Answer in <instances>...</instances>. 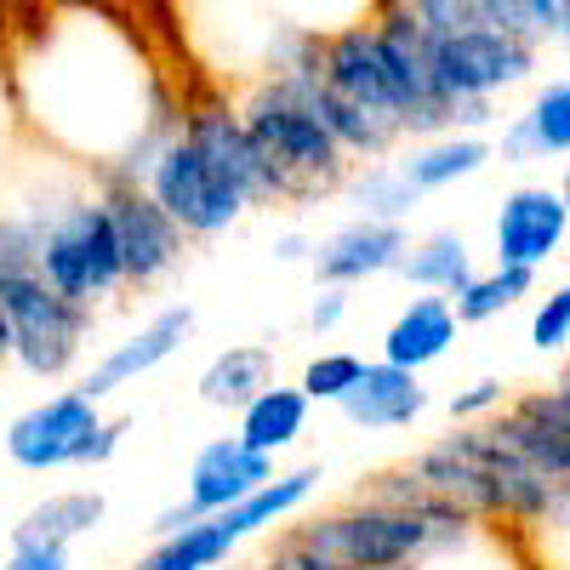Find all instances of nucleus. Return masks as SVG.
I'll use <instances>...</instances> for the list:
<instances>
[{
  "mask_svg": "<svg viewBox=\"0 0 570 570\" xmlns=\"http://www.w3.org/2000/svg\"><path fill=\"white\" fill-rule=\"evenodd\" d=\"M7 63L23 131L91 177L149 183L160 149L183 126V104L142 58V40L104 7H52Z\"/></svg>",
  "mask_w": 570,
  "mask_h": 570,
  "instance_id": "obj_1",
  "label": "nucleus"
},
{
  "mask_svg": "<svg viewBox=\"0 0 570 570\" xmlns=\"http://www.w3.org/2000/svg\"><path fill=\"white\" fill-rule=\"evenodd\" d=\"M142 188L171 212V223L188 240H223L257 206H274L246 115L223 91H206V98L183 104V126L171 131V142L160 149Z\"/></svg>",
  "mask_w": 570,
  "mask_h": 570,
  "instance_id": "obj_2",
  "label": "nucleus"
},
{
  "mask_svg": "<svg viewBox=\"0 0 570 570\" xmlns=\"http://www.w3.org/2000/svg\"><path fill=\"white\" fill-rule=\"evenodd\" d=\"M58 166V155H46L40 177L23 188V206L40 217V274L52 292H63L80 308H109L120 303L126 285V257L115 240V217L104 206V188L91 171L69 166L63 177H46Z\"/></svg>",
  "mask_w": 570,
  "mask_h": 570,
  "instance_id": "obj_3",
  "label": "nucleus"
},
{
  "mask_svg": "<svg viewBox=\"0 0 570 570\" xmlns=\"http://www.w3.org/2000/svg\"><path fill=\"white\" fill-rule=\"evenodd\" d=\"M400 473L416 480L428 497L462 508L468 519L508 525V531H525L564 485V480H548L542 468H531L491 422H468V428H451V434L428 440L422 451H411L400 462Z\"/></svg>",
  "mask_w": 570,
  "mask_h": 570,
  "instance_id": "obj_4",
  "label": "nucleus"
},
{
  "mask_svg": "<svg viewBox=\"0 0 570 570\" xmlns=\"http://www.w3.org/2000/svg\"><path fill=\"white\" fill-rule=\"evenodd\" d=\"M234 104L263 155L274 206H314L343 195L354 160L314 104V75H263Z\"/></svg>",
  "mask_w": 570,
  "mask_h": 570,
  "instance_id": "obj_5",
  "label": "nucleus"
},
{
  "mask_svg": "<svg viewBox=\"0 0 570 570\" xmlns=\"http://www.w3.org/2000/svg\"><path fill=\"white\" fill-rule=\"evenodd\" d=\"M428 46H434V69L445 91L462 109V131H497V104L508 91L531 86L542 69V46L519 40L497 23L462 29L451 40H428Z\"/></svg>",
  "mask_w": 570,
  "mask_h": 570,
  "instance_id": "obj_6",
  "label": "nucleus"
},
{
  "mask_svg": "<svg viewBox=\"0 0 570 570\" xmlns=\"http://www.w3.org/2000/svg\"><path fill=\"white\" fill-rule=\"evenodd\" d=\"M0 314L12 325V365L35 383H63L75 376L98 314L69 303L46 285V274H7L0 279Z\"/></svg>",
  "mask_w": 570,
  "mask_h": 570,
  "instance_id": "obj_7",
  "label": "nucleus"
},
{
  "mask_svg": "<svg viewBox=\"0 0 570 570\" xmlns=\"http://www.w3.org/2000/svg\"><path fill=\"white\" fill-rule=\"evenodd\" d=\"M274 473H279V462L263 456V451H252L240 434L206 440V445L195 451V462H188L183 497L155 513L149 537L160 542V537H177V531H188V525H200V519H212V513H228L234 502H246L252 491H263Z\"/></svg>",
  "mask_w": 570,
  "mask_h": 570,
  "instance_id": "obj_8",
  "label": "nucleus"
},
{
  "mask_svg": "<svg viewBox=\"0 0 570 570\" xmlns=\"http://www.w3.org/2000/svg\"><path fill=\"white\" fill-rule=\"evenodd\" d=\"M104 405L80 394V389H58L35 405H23L7 422V456L23 473H63V468H91V445L104 434Z\"/></svg>",
  "mask_w": 570,
  "mask_h": 570,
  "instance_id": "obj_9",
  "label": "nucleus"
},
{
  "mask_svg": "<svg viewBox=\"0 0 570 570\" xmlns=\"http://www.w3.org/2000/svg\"><path fill=\"white\" fill-rule=\"evenodd\" d=\"M104 188V206L115 217V240H120V257H126V285L137 297L160 292L171 285L188 263V234L171 223V212L149 195L142 183H115V177H98Z\"/></svg>",
  "mask_w": 570,
  "mask_h": 570,
  "instance_id": "obj_10",
  "label": "nucleus"
},
{
  "mask_svg": "<svg viewBox=\"0 0 570 570\" xmlns=\"http://www.w3.org/2000/svg\"><path fill=\"white\" fill-rule=\"evenodd\" d=\"M564 234H570V206L559 183H513L491 217V263L542 274L564 252Z\"/></svg>",
  "mask_w": 570,
  "mask_h": 570,
  "instance_id": "obj_11",
  "label": "nucleus"
},
{
  "mask_svg": "<svg viewBox=\"0 0 570 570\" xmlns=\"http://www.w3.org/2000/svg\"><path fill=\"white\" fill-rule=\"evenodd\" d=\"M195 331H200V314L188 308V303H166V308H155L149 320H142L137 331H126L120 343H109L98 360H91V371L80 376V394H91V400H109V394H120V389H131L137 376H149V371H160L171 354H183L188 343H195Z\"/></svg>",
  "mask_w": 570,
  "mask_h": 570,
  "instance_id": "obj_12",
  "label": "nucleus"
},
{
  "mask_svg": "<svg viewBox=\"0 0 570 570\" xmlns=\"http://www.w3.org/2000/svg\"><path fill=\"white\" fill-rule=\"evenodd\" d=\"M405 252H411V228L405 223L348 217L331 234H320L308 268H314V285H343V292H354V285H365V279L400 274Z\"/></svg>",
  "mask_w": 570,
  "mask_h": 570,
  "instance_id": "obj_13",
  "label": "nucleus"
},
{
  "mask_svg": "<svg viewBox=\"0 0 570 570\" xmlns=\"http://www.w3.org/2000/svg\"><path fill=\"white\" fill-rule=\"evenodd\" d=\"M497 434L542 468L548 480H570V389L542 383V389H519L502 416H491Z\"/></svg>",
  "mask_w": 570,
  "mask_h": 570,
  "instance_id": "obj_14",
  "label": "nucleus"
},
{
  "mask_svg": "<svg viewBox=\"0 0 570 570\" xmlns=\"http://www.w3.org/2000/svg\"><path fill=\"white\" fill-rule=\"evenodd\" d=\"M502 166H537V160H570V75L537 86V98L508 115L497 131Z\"/></svg>",
  "mask_w": 570,
  "mask_h": 570,
  "instance_id": "obj_15",
  "label": "nucleus"
},
{
  "mask_svg": "<svg viewBox=\"0 0 570 570\" xmlns=\"http://www.w3.org/2000/svg\"><path fill=\"white\" fill-rule=\"evenodd\" d=\"M348 428L360 434H400V428H416L428 411V389H422V371L389 365V360H371L365 376L354 383V394L337 405Z\"/></svg>",
  "mask_w": 570,
  "mask_h": 570,
  "instance_id": "obj_16",
  "label": "nucleus"
},
{
  "mask_svg": "<svg viewBox=\"0 0 570 570\" xmlns=\"http://www.w3.org/2000/svg\"><path fill=\"white\" fill-rule=\"evenodd\" d=\"M462 337V320H456V303L451 297H434V292H416L389 325H383V354L389 365H405V371H428L440 365Z\"/></svg>",
  "mask_w": 570,
  "mask_h": 570,
  "instance_id": "obj_17",
  "label": "nucleus"
},
{
  "mask_svg": "<svg viewBox=\"0 0 570 570\" xmlns=\"http://www.w3.org/2000/svg\"><path fill=\"white\" fill-rule=\"evenodd\" d=\"M394 160L411 177L416 195L428 200V195H440V188H456L468 177H480L497 160V137L491 131H445V137L405 142V155H394Z\"/></svg>",
  "mask_w": 570,
  "mask_h": 570,
  "instance_id": "obj_18",
  "label": "nucleus"
},
{
  "mask_svg": "<svg viewBox=\"0 0 570 570\" xmlns=\"http://www.w3.org/2000/svg\"><path fill=\"white\" fill-rule=\"evenodd\" d=\"M274 383H279V360H274V348H263V343H228V348L212 354L206 371L195 376V394H200L206 411L240 416V411H246L263 389H274Z\"/></svg>",
  "mask_w": 570,
  "mask_h": 570,
  "instance_id": "obj_19",
  "label": "nucleus"
},
{
  "mask_svg": "<svg viewBox=\"0 0 570 570\" xmlns=\"http://www.w3.org/2000/svg\"><path fill=\"white\" fill-rule=\"evenodd\" d=\"M308 411H314V400L297 389V383H274V389H263L240 416H234V434H240L252 451H263V456H285V451H297L303 445V434H308Z\"/></svg>",
  "mask_w": 570,
  "mask_h": 570,
  "instance_id": "obj_20",
  "label": "nucleus"
},
{
  "mask_svg": "<svg viewBox=\"0 0 570 570\" xmlns=\"http://www.w3.org/2000/svg\"><path fill=\"white\" fill-rule=\"evenodd\" d=\"M109 519V497L91 491V485H75V491H52L40 497L18 525L7 531V542H58V548H75L80 537H91Z\"/></svg>",
  "mask_w": 570,
  "mask_h": 570,
  "instance_id": "obj_21",
  "label": "nucleus"
},
{
  "mask_svg": "<svg viewBox=\"0 0 570 570\" xmlns=\"http://www.w3.org/2000/svg\"><path fill=\"white\" fill-rule=\"evenodd\" d=\"M473 274H480V263H473V246H468L462 228L416 234L405 263H400V279L411 285V292H434V297H456Z\"/></svg>",
  "mask_w": 570,
  "mask_h": 570,
  "instance_id": "obj_22",
  "label": "nucleus"
},
{
  "mask_svg": "<svg viewBox=\"0 0 570 570\" xmlns=\"http://www.w3.org/2000/svg\"><path fill=\"white\" fill-rule=\"evenodd\" d=\"M337 200H343L354 217H376V223H405V217L422 206V195L411 188V177L400 171V160H371V166H354Z\"/></svg>",
  "mask_w": 570,
  "mask_h": 570,
  "instance_id": "obj_23",
  "label": "nucleus"
},
{
  "mask_svg": "<svg viewBox=\"0 0 570 570\" xmlns=\"http://www.w3.org/2000/svg\"><path fill=\"white\" fill-rule=\"evenodd\" d=\"M531 297H537V274H531V268H502V263H491V268L473 274L451 303H456V320H462V325H491V320H502V314H513V308H525Z\"/></svg>",
  "mask_w": 570,
  "mask_h": 570,
  "instance_id": "obj_24",
  "label": "nucleus"
},
{
  "mask_svg": "<svg viewBox=\"0 0 570 570\" xmlns=\"http://www.w3.org/2000/svg\"><path fill=\"white\" fill-rule=\"evenodd\" d=\"M365 354L354 348H325V354H308L303 360V376H297V389L314 400V405H343L354 394V383L365 376Z\"/></svg>",
  "mask_w": 570,
  "mask_h": 570,
  "instance_id": "obj_25",
  "label": "nucleus"
},
{
  "mask_svg": "<svg viewBox=\"0 0 570 570\" xmlns=\"http://www.w3.org/2000/svg\"><path fill=\"white\" fill-rule=\"evenodd\" d=\"M519 542H525L537 570H570V480L553 491V502L531 519V525L519 531Z\"/></svg>",
  "mask_w": 570,
  "mask_h": 570,
  "instance_id": "obj_26",
  "label": "nucleus"
},
{
  "mask_svg": "<svg viewBox=\"0 0 570 570\" xmlns=\"http://www.w3.org/2000/svg\"><path fill=\"white\" fill-rule=\"evenodd\" d=\"M485 23L531 40V46H553L559 40V0H480Z\"/></svg>",
  "mask_w": 570,
  "mask_h": 570,
  "instance_id": "obj_27",
  "label": "nucleus"
},
{
  "mask_svg": "<svg viewBox=\"0 0 570 570\" xmlns=\"http://www.w3.org/2000/svg\"><path fill=\"white\" fill-rule=\"evenodd\" d=\"M513 394H519V389L508 383V376H473V383H462V389L445 400L451 428H468V422H491V416H502Z\"/></svg>",
  "mask_w": 570,
  "mask_h": 570,
  "instance_id": "obj_28",
  "label": "nucleus"
},
{
  "mask_svg": "<svg viewBox=\"0 0 570 570\" xmlns=\"http://www.w3.org/2000/svg\"><path fill=\"white\" fill-rule=\"evenodd\" d=\"M405 12L422 29V40H451L462 29H480L485 23L480 0H405Z\"/></svg>",
  "mask_w": 570,
  "mask_h": 570,
  "instance_id": "obj_29",
  "label": "nucleus"
},
{
  "mask_svg": "<svg viewBox=\"0 0 570 570\" xmlns=\"http://www.w3.org/2000/svg\"><path fill=\"white\" fill-rule=\"evenodd\" d=\"M525 343L537 354H564L570 348V279L553 285L548 297L531 303V331H525Z\"/></svg>",
  "mask_w": 570,
  "mask_h": 570,
  "instance_id": "obj_30",
  "label": "nucleus"
},
{
  "mask_svg": "<svg viewBox=\"0 0 570 570\" xmlns=\"http://www.w3.org/2000/svg\"><path fill=\"white\" fill-rule=\"evenodd\" d=\"M354 297L343 292V285H314V303H308V331L314 337H331V331H343Z\"/></svg>",
  "mask_w": 570,
  "mask_h": 570,
  "instance_id": "obj_31",
  "label": "nucleus"
},
{
  "mask_svg": "<svg viewBox=\"0 0 570 570\" xmlns=\"http://www.w3.org/2000/svg\"><path fill=\"white\" fill-rule=\"evenodd\" d=\"M7 570H75V553L58 542H7Z\"/></svg>",
  "mask_w": 570,
  "mask_h": 570,
  "instance_id": "obj_32",
  "label": "nucleus"
},
{
  "mask_svg": "<svg viewBox=\"0 0 570 570\" xmlns=\"http://www.w3.org/2000/svg\"><path fill=\"white\" fill-rule=\"evenodd\" d=\"M23 120H18V98H12V63H7V46H0V155L18 142Z\"/></svg>",
  "mask_w": 570,
  "mask_h": 570,
  "instance_id": "obj_33",
  "label": "nucleus"
},
{
  "mask_svg": "<svg viewBox=\"0 0 570 570\" xmlns=\"http://www.w3.org/2000/svg\"><path fill=\"white\" fill-rule=\"evenodd\" d=\"M126 428H131V416H126V411L104 422V434H98V445H91V468H104V462H115V451L126 445Z\"/></svg>",
  "mask_w": 570,
  "mask_h": 570,
  "instance_id": "obj_34",
  "label": "nucleus"
},
{
  "mask_svg": "<svg viewBox=\"0 0 570 570\" xmlns=\"http://www.w3.org/2000/svg\"><path fill=\"white\" fill-rule=\"evenodd\" d=\"M314 246H320L314 234H303V228H285L279 240H274V257H279V263H314Z\"/></svg>",
  "mask_w": 570,
  "mask_h": 570,
  "instance_id": "obj_35",
  "label": "nucleus"
},
{
  "mask_svg": "<svg viewBox=\"0 0 570 570\" xmlns=\"http://www.w3.org/2000/svg\"><path fill=\"white\" fill-rule=\"evenodd\" d=\"M0 365H12V325H7V314H0Z\"/></svg>",
  "mask_w": 570,
  "mask_h": 570,
  "instance_id": "obj_36",
  "label": "nucleus"
},
{
  "mask_svg": "<svg viewBox=\"0 0 570 570\" xmlns=\"http://www.w3.org/2000/svg\"><path fill=\"white\" fill-rule=\"evenodd\" d=\"M559 46L570 52V0H559Z\"/></svg>",
  "mask_w": 570,
  "mask_h": 570,
  "instance_id": "obj_37",
  "label": "nucleus"
},
{
  "mask_svg": "<svg viewBox=\"0 0 570 570\" xmlns=\"http://www.w3.org/2000/svg\"><path fill=\"white\" fill-rule=\"evenodd\" d=\"M559 195H564V206H570V160H559Z\"/></svg>",
  "mask_w": 570,
  "mask_h": 570,
  "instance_id": "obj_38",
  "label": "nucleus"
},
{
  "mask_svg": "<svg viewBox=\"0 0 570 570\" xmlns=\"http://www.w3.org/2000/svg\"><path fill=\"white\" fill-rule=\"evenodd\" d=\"M553 383H559V389H570V360L559 365V376H553Z\"/></svg>",
  "mask_w": 570,
  "mask_h": 570,
  "instance_id": "obj_39",
  "label": "nucleus"
},
{
  "mask_svg": "<svg viewBox=\"0 0 570 570\" xmlns=\"http://www.w3.org/2000/svg\"><path fill=\"white\" fill-rule=\"evenodd\" d=\"M0 570H7V542H0Z\"/></svg>",
  "mask_w": 570,
  "mask_h": 570,
  "instance_id": "obj_40",
  "label": "nucleus"
},
{
  "mask_svg": "<svg viewBox=\"0 0 570 570\" xmlns=\"http://www.w3.org/2000/svg\"><path fill=\"white\" fill-rule=\"evenodd\" d=\"M234 570H257V559H252V564H234Z\"/></svg>",
  "mask_w": 570,
  "mask_h": 570,
  "instance_id": "obj_41",
  "label": "nucleus"
}]
</instances>
